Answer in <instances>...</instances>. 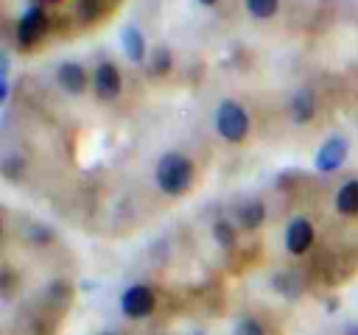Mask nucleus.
Listing matches in <instances>:
<instances>
[{"label": "nucleus", "mask_w": 358, "mask_h": 335, "mask_svg": "<svg viewBox=\"0 0 358 335\" xmlns=\"http://www.w3.org/2000/svg\"><path fill=\"white\" fill-rule=\"evenodd\" d=\"M31 240H36V243H50L53 240V229L50 226H31Z\"/></svg>", "instance_id": "obj_21"}, {"label": "nucleus", "mask_w": 358, "mask_h": 335, "mask_svg": "<svg viewBox=\"0 0 358 335\" xmlns=\"http://www.w3.org/2000/svg\"><path fill=\"white\" fill-rule=\"evenodd\" d=\"M344 335H358V324H355V321L347 324V327H344Z\"/></svg>", "instance_id": "obj_22"}, {"label": "nucleus", "mask_w": 358, "mask_h": 335, "mask_svg": "<svg viewBox=\"0 0 358 335\" xmlns=\"http://www.w3.org/2000/svg\"><path fill=\"white\" fill-rule=\"evenodd\" d=\"M277 8H280V0H246V11L255 20H268L277 14Z\"/></svg>", "instance_id": "obj_16"}, {"label": "nucleus", "mask_w": 358, "mask_h": 335, "mask_svg": "<svg viewBox=\"0 0 358 335\" xmlns=\"http://www.w3.org/2000/svg\"><path fill=\"white\" fill-rule=\"evenodd\" d=\"M193 179H196V168L185 154L168 151L157 159L154 181L165 195H185L193 187Z\"/></svg>", "instance_id": "obj_1"}, {"label": "nucleus", "mask_w": 358, "mask_h": 335, "mask_svg": "<svg viewBox=\"0 0 358 335\" xmlns=\"http://www.w3.org/2000/svg\"><path fill=\"white\" fill-rule=\"evenodd\" d=\"M347 156H350V142H347V137L333 134V137H327V140L319 145L313 165H316V170H322V173H336V170L344 168Z\"/></svg>", "instance_id": "obj_5"}, {"label": "nucleus", "mask_w": 358, "mask_h": 335, "mask_svg": "<svg viewBox=\"0 0 358 335\" xmlns=\"http://www.w3.org/2000/svg\"><path fill=\"white\" fill-rule=\"evenodd\" d=\"M78 11L84 20H95L101 14V0H78Z\"/></svg>", "instance_id": "obj_19"}, {"label": "nucleus", "mask_w": 358, "mask_h": 335, "mask_svg": "<svg viewBox=\"0 0 358 335\" xmlns=\"http://www.w3.org/2000/svg\"><path fill=\"white\" fill-rule=\"evenodd\" d=\"M199 3H201V6H215L218 0H199Z\"/></svg>", "instance_id": "obj_23"}, {"label": "nucleus", "mask_w": 358, "mask_h": 335, "mask_svg": "<svg viewBox=\"0 0 358 335\" xmlns=\"http://www.w3.org/2000/svg\"><path fill=\"white\" fill-rule=\"evenodd\" d=\"M157 307V293L148 288V285H129L120 296V313L131 321H140V318H148Z\"/></svg>", "instance_id": "obj_3"}, {"label": "nucleus", "mask_w": 358, "mask_h": 335, "mask_svg": "<svg viewBox=\"0 0 358 335\" xmlns=\"http://www.w3.org/2000/svg\"><path fill=\"white\" fill-rule=\"evenodd\" d=\"M190 335H207V332H201V329H193V332H190Z\"/></svg>", "instance_id": "obj_24"}, {"label": "nucleus", "mask_w": 358, "mask_h": 335, "mask_svg": "<svg viewBox=\"0 0 358 335\" xmlns=\"http://www.w3.org/2000/svg\"><path fill=\"white\" fill-rule=\"evenodd\" d=\"M288 114L294 126H308L316 114V95L313 89H296L288 100Z\"/></svg>", "instance_id": "obj_9"}, {"label": "nucleus", "mask_w": 358, "mask_h": 335, "mask_svg": "<svg viewBox=\"0 0 358 335\" xmlns=\"http://www.w3.org/2000/svg\"><path fill=\"white\" fill-rule=\"evenodd\" d=\"M336 212L344 218H358V179H350L336 190Z\"/></svg>", "instance_id": "obj_11"}, {"label": "nucleus", "mask_w": 358, "mask_h": 335, "mask_svg": "<svg viewBox=\"0 0 358 335\" xmlns=\"http://www.w3.org/2000/svg\"><path fill=\"white\" fill-rule=\"evenodd\" d=\"M213 237H215V243L218 246H224V248H232L235 246V226L229 223V221H224V218H218L215 223H213Z\"/></svg>", "instance_id": "obj_15"}, {"label": "nucleus", "mask_w": 358, "mask_h": 335, "mask_svg": "<svg viewBox=\"0 0 358 335\" xmlns=\"http://www.w3.org/2000/svg\"><path fill=\"white\" fill-rule=\"evenodd\" d=\"M171 67H173L171 50H168V47H157V50L151 53V73H154V75H168Z\"/></svg>", "instance_id": "obj_17"}, {"label": "nucleus", "mask_w": 358, "mask_h": 335, "mask_svg": "<svg viewBox=\"0 0 358 335\" xmlns=\"http://www.w3.org/2000/svg\"><path fill=\"white\" fill-rule=\"evenodd\" d=\"M0 285H3V299L8 302V299H11V293H14V285H17V282H14V274H11L8 268H3V271H0Z\"/></svg>", "instance_id": "obj_20"}, {"label": "nucleus", "mask_w": 358, "mask_h": 335, "mask_svg": "<svg viewBox=\"0 0 358 335\" xmlns=\"http://www.w3.org/2000/svg\"><path fill=\"white\" fill-rule=\"evenodd\" d=\"M0 170H3V179L6 181H20L25 176V156L17 154V151H8L0 162Z\"/></svg>", "instance_id": "obj_14"}, {"label": "nucleus", "mask_w": 358, "mask_h": 335, "mask_svg": "<svg viewBox=\"0 0 358 335\" xmlns=\"http://www.w3.org/2000/svg\"><path fill=\"white\" fill-rule=\"evenodd\" d=\"M120 45H123V53H126L129 61L140 64V61L145 59V39H143L140 28H134V25L123 28V34H120Z\"/></svg>", "instance_id": "obj_13"}, {"label": "nucleus", "mask_w": 358, "mask_h": 335, "mask_svg": "<svg viewBox=\"0 0 358 335\" xmlns=\"http://www.w3.org/2000/svg\"><path fill=\"white\" fill-rule=\"evenodd\" d=\"M271 288H274L282 299H288V302H296V299L305 293V282H302V274H299V271H280V274H274Z\"/></svg>", "instance_id": "obj_10"}, {"label": "nucleus", "mask_w": 358, "mask_h": 335, "mask_svg": "<svg viewBox=\"0 0 358 335\" xmlns=\"http://www.w3.org/2000/svg\"><path fill=\"white\" fill-rule=\"evenodd\" d=\"M50 22H48V11L42 6H31L25 8V14L17 22V42L20 47H34L45 34H48Z\"/></svg>", "instance_id": "obj_4"}, {"label": "nucleus", "mask_w": 358, "mask_h": 335, "mask_svg": "<svg viewBox=\"0 0 358 335\" xmlns=\"http://www.w3.org/2000/svg\"><path fill=\"white\" fill-rule=\"evenodd\" d=\"M56 84L67 95H84V89L90 84V75H87L84 64H78V61H62L56 67Z\"/></svg>", "instance_id": "obj_8"}, {"label": "nucleus", "mask_w": 358, "mask_h": 335, "mask_svg": "<svg viewBox=\"0 0 358 335\" xmlns=\"http://www.w3.org/2000/svg\"><path fill=\"white\" fill-rule=\"evenodd\" d=\"M123 89V75L117 70L115 61H101L95 70H92V92L98 100L103 103H112Z\"/></svg>", "instance_id": "obj_6"}, {"label": "nucleus", "mask_w": 358, "mask_h": 335, "mask_svg": "<svg viewBox=\"0 0 358 335\" xmlns=\"http://www.w3.org/2000/svg\"><path fill=\"white\" fill-rule=\"evenodd\" d=\"M232 335H266V329H263V324H260L257 318H252V315H243V318L235 324Z\"/></svg>", "instance_id": "obj_18"}, {"label": "nucleus", "mask_w": 358, "mask_h": 335, "mask_svg": "<svg viewBox=\"0 0 358 335\" xmlns=\"http://www.w3.org/2000/svg\"><path fill=\"white\" fill-rule=\"evenodd\" d=\"M238 223H241L246 232L260 229V226L266 223V204H263V201H257V198H252V201L241 204V207H238Z\"/></svg>", "instance_id": "obj_12"}, {"label": "nucleus", "mask_w": 358, "mask_h": 335, "mask_svg": "<svg viewBox=\"0 0 358 335\" xmlns=\"http://www.w3.org/2000/svg\"><path fill=\"white\" fill-rule=\"evenodd\" d=\"M249 128H252L249 112L238 100L227 98V100L218 103V109H215V131H218V137H224L227 142H243L249 137Z\"/></svg>", "instance_id": "obj_2"}, {"label": "nucleus", "mask_w": 358, "mask_h": 335, "mask_svg": "<svg viewBox=\"0 0 358 335\" xmlns=\"http://www.w3.org/2000/svg\"><path fill=\"white\" fill-rule=\"evenodd\" d=\"M316 240V229L308 218H291V223L285 226V251L291 257H302L313 248Z\"/></svg>", "instance_id": "obj_7"}]
</instances>
